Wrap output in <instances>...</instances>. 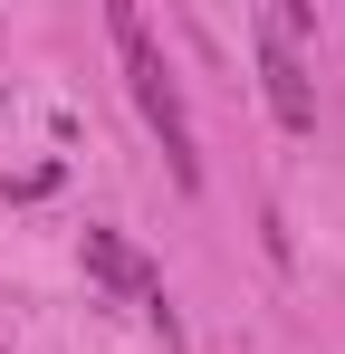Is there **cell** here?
<instances>
[{
    "label": "cell",
    "instance_id": "3957f363",
    "mask_svg": "<svg viewBox=\"0 0 345 354\" xmlns=\"http://www.w3.org/2000/svg\"><path fill=\"white\" fill-rule=\"evenodd\" d=\"M87 268H96L106 288H125V297H144V306L163 297V278H154V259H144V249H134V239H125V230H87Z\"/></svg>",
    "mask_w": 345,
    "mask_h": 354
},
{
    "label": "cell",
    "instance_id": "6da1fadb",
    "mask_svg": "<svg viewBox=\"0 0 345 354\" xmlns=\"http://www.w3.org/2000/svg\"><path fill=\"white\" fill-rule=\"evenodd\" d=\"M106 39L115 58H125V86H134V106H144V124L163 134V163L182 192H202V144H192V115H182V86H172V58L154 48V29H144V10H125L115 0L106 10Z\"/></svg>",
    "mask_w": 345,
    "mask_h": 354
},
{
    "label": "cell",
    "instance_id": "7a4b0ae2",
    "mask_svg": "<svg viewBox=\"0 0 345 354\" xmlns=\"http://www.w3.org/2000/svg\"><path fill=\"white\" fill-rule=\"evenodd\" d=\"M259 86H269V115H278L288 134H317V86H307V58L288 48L269 19H259Z\"/></svg>",
    "mask_w": 345,
    "mask_h": 354
}]
</instances>
